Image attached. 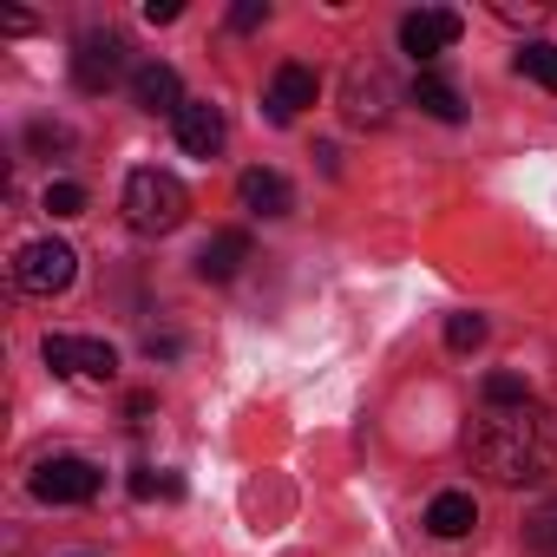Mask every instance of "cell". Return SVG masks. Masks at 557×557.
Returning <instances> with one entry per match:
<instances>
[{
  "label": "cell",
  "instance_id": "9c48e42d",
  "mask_svg": "<svg viewBox=\"0 0 557 557\" xmlns=\"http://www.w3.org/2000/svg\"><path fill=\"white\" fill-rule=\"evenodd\" d=\"M315 92H322V79L309 73V66H275V79H269V92H262V112H269V125H289L302 106H315Z\"/></svg>",
  "mask_w": 557,
  "mask_h": 557
},
{
  "label": "cell",
  "instance_id": "8fae6325",
  "mask_svg": "<svg viewBox=\"0 0 557 557\" xmlns=\"http://www.w3.org/2000/svg\"><path fill=\"white\" fill-rule=\"evenodd\" d=\"M171 125H177V145H184L190 158H216V151H223V112L203 106V99H190Z\"/></svg>",
  "mask_w": 557,
  "mask_h": 557
},
{
  "label": "cell",
  "instance_id": "ffe728a7",
  "mask_svg": "<svg viewBox=\"0 0 557 557\" xmlns=\"http://www.w3.org/2000/svg\"><path fill=\"white\" fill-rule=\"evenodd\" d=\"M479 342H485V322H479V315H453V322H446V348H453V355H472Z\"/></svg>",
  "mask_w": 557,
  "mask_h": 557
},
{
  "label": "cell",
  "instance_id": "7c38bea8",
  "mask_svg": "<svg viewBox=\"0 0 557 557\" xmlns=\"http://www.w3.org/2000/svg\"><path fill=\"white\" fill-rule=\"evenodd\" d=\"M236 197H243V210H256V216H289V210H296V190H289L283 171H243Z\"/></svg>",
  "mask_w": 557,
  "mask_h": 557
},
{
  "label": "cell",
  "instance_id": "2e32d148",
  "mask_svg": "<svg viewBox=\"0 0 557 557\" xmlns=\"http://www.w3.org/2000/svg\"><path fill=\"white\" fill-rule=\"evenodd\" d=\"M511 66H518V73H524L531 86H544V92H557V47H550V40H531V47H524V53H518Z\"/></svg>",
  "mask_w": 557,
  "mask_h": 557
},
{
  "label": "cell",
  "instance_id": "ba28073f",
  "mask_svg": "<svg viewBox=\"0 0 557 557\" xmlns=\"http://www.w3.org/2000/svg\"><path fill=\"white\" fill-rule=\"evenodd\" d=\"M459 34H466V21H459L453 8H420V14L400 21V47H407L413 60H440L446 47H459Z\"/></svg>",
  "mask_w": 557,
  "mask_h": 557
},
{
  "label": "cell",
  "instance_id": "d6986e66",
  "mask_svg": "<svg viewBox=\"0 0 557 557\" xmlns=\"http://www.w3.org/2000/svg\"><path fill=\"white\" fill-rule=\"evenodd\" d=\"M479 394H485V407H518V400H531V394H524V381H518V374H505V368H498V374H485V387H479Z\"/></svg>",
  "mask_w": 557,
  "mask_h": 557
},
{
  "label": "cell",
  "instance_id": "52a82bcc",
  "mask_svg": "<svg viewBox=\"0 0 557 557\" xmlns=\"http://www.w3.org/2000/svg\"><path fill=\"white\" fill-rule=\"evenodd\" d=\"M125 73V40L119 34H86L79 53H73V86L79 92H112Z\"/></svg>",
  "mask_w": 557,
  "mask_h": 557
},
{
  "label": "cell",
  "instance_id": "44dd1931",
  "mask_svg": "<svg viewBox=\"0 0 557 557\" xmlns=\"http://www.w3.org/2000/svg\"><path fill=\"white\" fill-rule=\"evenodd\" d=\"M47 210L53 216H79L86 210V190L79 184H47Z\"/></svg>",
  "mask_w": 557,
  "mask_h": 557
},
{
  "label": "cell",
  "instance_id": "e0dca14e",
  "mask_svg": "<svg viewBox=\"0 0 557 557\" xmlns=\"http://www.w3.org/2000/svg\"><path fill=\"white\" fill-rule=\"evenodd\" d=\"M524 544H531V557H557V498L524 518Z\"/></svg>",
  "mask_w": 557,
  "mask_h": 557
},
{
  "label": "cell",
  "instance_id": "5bb4252c",
  "mask_svg": "<svg viewBox=\"0 0 557 557\" xmlns=\"http://www.w3.org/2000/svg\"><path fill=\"white\" fill-rule=\"evenodd\" d=\"M472 524H479L472 492H440V498L426 505V531H433V537H466Z\"/></svg>",
  "mask_w": 557,
  "mask_h": 557
},
{
  "label": "cell",
  "instance_id": "7a4b0ae2",
  "mask_svg": "<svg viewBox=\"0 0 557 557\" xmlns=\"http://www.w3.org/2000/svg\"><path fill=\"white\" fill-rule=\"evenodd\" d=\"M190 216V190L171 177V171H132L125 177V223L145 230V236H164Z\"/></svg>",
  "mask_w": 557,
  "mask_h": 557
},
{
  "label": "cell",
  "instance_id": "cb8c5ba5",
  "mask_svg": "<svg viewBox=\"0 0 557 557\" xmlns=\"http://www.w3.org/2000/svg\"><path fill=\"white\" fill-rule=\"evenodd\" d=\"M177 348H184L177 335H151V342H145V355H151V361H177Z\"/></svg>",
  "mask_w": 557,
  "mask_h": 557
},
{
  "label": "cell",
  "instance_id": "7402d4cb",
  "mask_svg": "<svg viewBox=\"0 0 557 557\" xmlns=\"http://www.w3.org/2000/svg\"><path fill=\"white\" fill-rule=\"evenodd\" d=\"M262 21H269V0H243V8L230 14V27H236V34H256Z\"/></svg>",
  "mask_w": 557,
  "mask_h": 557
},
{
  "label": "cell",
  "instance_id": "603a6c76",
  "mask_svg": "<svg viewBox=\"0 0 557 557\" xmlns=\"http://www.w3.org/2000/svg\"><path fill=\"white\" fill-rule=\"evenodd\" d=\"M177 14H184V8H177V0H145V21H151V27H171Z\"/></svg>",
  "mask_w": 557,
  "mask_h": 557
},
{
  "label": "cell",
  "instance_id": "6da1fadb",
  "mask_svg": "<svg viewBox=\"0 0 557 557\" xmlns=\"http://www.w3.org/2000/svg\"><path fill=\"white\" fill-rule=\"evenodd\" d=\"M466 453L479 472H492L498 485H531L557 466V420L550 407L537 400H518V407H479L472 433H466Z\"/></svg>",
  "mask_w": 557,
  "mask_h": 557
},
{
  "label": "cell",
  "instance_id": "5b68a950",
  "mask_svg": "<svg viewBox=\"0 0 557 557\" xmlns=\"http://www.w3.org/2000/svg\"><path fill=\"white\" fill-rule=\"evenodd\" d=\"M99 492V466L92 459H40L34 466V498H47V505H86Z\"/></svg>",
  "mask_w": 557,
  "mask_h": 557
},
{
  "label": "cell",
  "instance_id": "9a60e30c",
  "mask_svg": "<svg viewBox=\"0 0 557 557\" xmlns=\"http://www.w3.org/2000/svg\"><path fill=\"white\" fill-rule=\"evenodd\" d=\"M413 106H420L426 119H440V125H459V119H466V99H459L440 73H420V79H413Z\"/></svg>",
  "mask_w": 557,
  "mask_h": 557
},
{
  "label": "cell",
  "instance_id": "30bf717a",
  "mask_svg": "<svg viewBox=\"0 0 557 557\" xmlns=\"http://www.w3.org/2000/svg\"><path fill=\"white\" fill-rule=\"evenodd\" d=\"M132 99L145 106V112H184L190 99H184V86H177V66H164V60H145L138 73H132Z\"/></svg>",
  "mask_w": 557,
  "mask_h": 557
},
{
  "label": "cell",
  "instance_id": "4fadbf2b",
  "mask_svg": "<svg viewBox=\"0 0 557 557\" xmlns=\"http://www.w3.org/2000/svg\"><path fill=\"white\" fill-rule=\"evenodd\" d=\"M243 262H249V236H243V230H216V236L197 249V275H203V283H230Z\"/></svg>",
  "mask_w": 557,
  "mask_h": 557
},
{
  "label": "cell",
  "instance_id": "ac0fdd59",
  "mask_svg": "<svg viewBox=\"0 0 557 557\" xmlns=\"http://www.w3.org/2000/svg\"><path fill=\"white\" fill-rule=\"evenodd\" d=\"M132 498H184V479H177V472L158 479L151 466H138V472H132Z\"/></svg>",
  "mask_w": 557,
  "mask_h": 557
},
{
  "label": "cell",
  "instance_id": "3957f363",
  "mask_svg": "<svg viewBox=\"0 0 557 557\" xmlns=\"http://www.w3.org/2000/svg\"><path fill=\"white\" fill-rule=\"evenodd\" d=\"M73 269H79L73 243L47 236V243H27V249L14 256V283H21L27 296H60V289L73 283Z\"/></svg>",
  "mask_w": 557,
  "mask_h": 557
},
{
  "label": "cell",
  "instance_id": "8992f818",
  "mask_svg": "<svg viewBox=\"0 0 557 557\" xmlns=\"http://www.w3.org/2000/svg\"><path fill=\"white\" fill-rule=\"evenodd\" d=\"M47 368L53 374H86V381H112L119 374V348L112 342H79V335H47Z\"/></svg>",
  "mask_w": 557,
  "mask_h": 557
},
{
  "label": "cell",
  "instance_id": "277c9868",
  "mask_svg": "<svg viewBox=\"0 0 557 557\" xmlns=\"http://www.w3.org/2000/svg\"><path fill=\"white\" fill-rule=\"evenodd\" d=\"M394 79H387V66H355L348 73V92H342V112H348V125H387L394 119Z\"/></svg>",
  "mask_w": 557,
  "mask_h": 557
}]
</instances>
